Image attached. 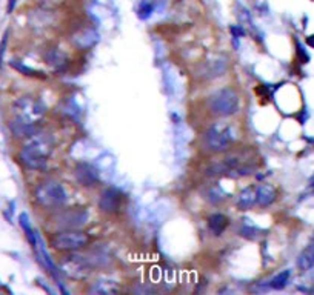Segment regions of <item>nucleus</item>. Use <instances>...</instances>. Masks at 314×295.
Wrapping results in <instances>:
<instances>
[{
    "label": "nucleus",
    "mask_w": 314,
    "mask_h": 295,
    "mask_svg": "<svg viewBox=\"0 0 314 295\" xmlns=\"http://www.w3.org/2000/svg\"><path fill=\"white\" fill-rule=\"evenodd\" d=\"M43 60L48 66H51L55 72H65L69 68V57L60 48H46L43 52Z\"/></svg>",
    "instance_id": "obj_11"
},
{
    "label": "nucleus",
    "mask_w": 314,
    "mask_h": 295,
    "mask_svg": "<svg viewBox=\"0 0 314 295\" xmlns=\"http://www.w3.org/2000/svg\"><path fill=\"white\" fill-rule=\"evenodd\" d=\"M307 43H308V46L314 48V35H310V37H308V39H307Z\"/></svg>",
    "instance_id": "obj_27"
},
{
    "label": "nucleus",
    "mask_w": 314,
    "mask_h": 295,
    "mask_svg": "<svg viewBox=\"0 0 314 295\" xmlns=\"http://www.w3.org/2000/svg\"><path fill=\"white\" fill-rule=\"evenodd\" d=\"M39 2V5L43 8V9H55V8H59L60 5L65 3V0H37Z\"/></svg>",
    "instance_id": "obj_22"
},
{
    "label": "nucleus",
    "mask_w": 314,
    "mask_h": 295,
    "mask_svg": "<svg viewBox=\"0 0 314 295\" xmlns=\"http://www.w3.org/2000/svg\"><path fill=\"white\" fill-rule=\"evenodd\" d=\"M228 65H227V59L224 57H214L210 59L207 62H203V65L199 69V74L203 79H216L219 76H222L227 71Z\"/></svg>",
    "instance_id": "obj_12"
},
{
    "label": "nucleus",
    "mask_w": 314,
    "mask_h": 295,
    "mask_svg": "<svg viewBox=\"0 0 314 295\" xmlns=\"http://www.w3.org/2000/svg\"><path fill=\"white\" fill-rule=\"evenodd\" d=\"M9 65H11L15 71H18L20 74H23V76L34 77V79H46V74H45V72L37 71V69H34V68H29V66H26V65L20 63V62H17V60L9 62Z\"/></svg>",
    "instance_id": "obj_18"
},
{
    "label": "nucleus",
    "mask_w": 314,
    "mask_h": 295,
    "mask_svg": "<svg viewBox=\"0 0 314 295\" xmlns=\"http://www.w3.org/2000/svg\"><path fill=\"white\" fill-rule=\"evenodd\" d=\"M298 266L301 271H308L314 266V243L301 252L298 258Z\"/></svg>",
    "instance_id": "obj_17"
},
{
    "label": "nucleus",
    "mask_w": 314,
    "mask_h": 295,
    "mask_svg": "<svg viewBox=\"0 0 314 295\" xmlns=\"http://www.w3.org/2000/svg\"><path fill=\"white\" fill-rule=\"evenodd\" d=\"M55 214V223L63 229H77L86 223L88 211L85 208H69V209H57Z\"/></svg>",
    "instance_id": "obj_8"
},
{
    "label": "nucleus",
    "mask_w": 314,
    "mask_h": 295,
    "mask_svg": "<svg viewBox=\"0 0 314 295\" xmlns=\"http://www.w3.org/2000/svg\"><path fill=\"white\" fill-rule=\"evenodd\" d=\"M256 205V186H247L240 191L237 197V209L239 211H248Z\"/></svg>",
    "instance_id": "obj_16"
},
{
    "label": "nucleus",
    "mask_w": 314,
    "mask_h": 295,
    "mask_svg": "<svg viewBox=\"0 0 314 295\" xmlns=\"http://www.w3.org/2000/svg\"><path fill=\"white\" fill-rule=\"evenodd\" d=\"M259 232H262L259 228L256 226H244L242 229L239 231V234L242 237H247V238H256L259 235Z\"/></svg>",
    "instance_id": "obj_23"
},
{
    "label": "nucleus",
    "mask_w": 314,
    "mask_h": 295,
    "mask_svg": "<svg viewBox=\"0 0 314 295\" xmlns=\"http://www.w3.org/2000/svg\"><path fill=\"white\" fill-rule=\"evenodd\" d=\"M92 292H99V294H113L117 292V286L116 282L113 280H99L92 285Z\"/></svg>",
    "instance_id": "obj_19"
},
{
    "label": "nucleus",
    "mask_w": 314,
    "mask_h": 295,
    "mask_svg": "<svg viewBox=\"0 0 314 295\" xmlns=\"http://www.w3.org/2000/svg\"><path fill=\"white\" fill-rule=\"evenodd\" d=\"M230 31H231V34H233L234 39H240V37H244V35L247 34V31H245L244 26H237V25H233V26L230 28Z\"/></svg>",
    "instance_id": "obj_24"
},
{
    "label": "nucleus",
    "mask_w": 314,
    "mask_h": 295,
    "mask_svg": "<svg viewBox=\"0 0 314 295\" xmlns=\"http://www.w3.org/2000/svg\"><path fill=\"white\" fill-rule=\"evenodd\" d=\"M34 200L43 209H59L68 201V194L63 184L54 178H45L34 188Z\"/></svg>",
    "instance_id": "obj_3"
},
{
    "label": "nucleus",
    "mask_w": 314,
    "mask_h": 295,
    "mask_svg": "<svg viewBox=\"0 0 314 295\" xmlns=\"http://www.w3.org/2000/svg\"><path fill=\"white\" fill-rule=\"evenodd\" d=\"M210 111L217 117H231L239 113L240 99L233 88L217 89L208 100Z\"/></svg>",
    "instance_id": "obj_5"
},
{
    "label": "nucleus",
    "mask_w": 314,
    "mask_h": 295,
    "mask_svg": "<svg viewBox=\"0 0 314 295\" xmlns=\"http://www.w3.org/2000/svg\"><path fill=\"white\" fill-rule=\"evenodd\" d=\"M313 238H314V237H313Z\"/></svg>",
    "instance_id": "obj_28"
},
{
    "label": "nucleus",
    "mask_w": 314,
    "mask_h": 295,
    "mask_svg": "<svg viewBox=\"0 0 314 295\" xmlns=\"http://www.w3.org/2000/svg\"><path fill=\"white\" fill-rule=\"evenodd\" d=\"M74 175L83 188H94L100 183L99 171L89 163H77L74 168Z\"/></svg>",
    "instance_id": "obj_10"
},
{
    "label": "nucleus",
    "mask_w": 314,
    "mask_h": 295,
    "mask_svg": "<svg viewBox=\"0 0 314 295\" xmlns=\"http://www.w3.org/2000/svg\"><path fill=\"white\" fill-rule=\"evenodd\" d=\"M296 46H298V55H299V59H301V62H302V63H307V62L310 60V57H308V54L305 52V49L302 48V45H301L299 42H296Z\"/></svg>",
    "instance_id": "obj_25"
},
{
    "label": "nucleus",
    "mask_w": 314,
    "mask_h": 295,
    "mask_svg": "<svg viewBox=\"0 0 314 295\" xmlns=\"http://www.w3.org/2000/svg\"><path fill=\"white\" fill-rule=\"evenodd\" d=\"M91 243L89 234L79 231V229H65L57 234H54L49 240L52 249L59 252H76L80 251Z\"/></svg>",
    "instance_id": "obj_6"
},
{
    "label": "nucleus",
    "mask_w": 314,
    "mask_h": 295,
    "mask_svg": "<svg viewBox=\"0 0 314 295\" xmlns=\"http://www.w3.org/2000/svg\"><path fill=\"white\" fill-rule=\"evenodd\" d=\"M225 198H227V194L222 191L220 186H214V188H211L208 191V200L211 203H214V205H217V203H222Z\"/></svg>",
    "instance_id": "obj_21"
},
{
    "label": "nucleus",
    "mask_w": 314,
    "mask_h": 295,
    "mask_svg": "<svg viewBox=\"0 0 314 295\" xmlns=\"http://www.w3.org/2000/svg\"><path fill=\"white\" fill-rule=\"evenodd\" d=\"M97 32L92 29H80L77 32H74L72 37H69V42L76 46L77 49H88L91 46H94L97 42Z\"/></svg>",
    "instance_id": "obj_14"
},
{
    "label": "nucleus",
    "mask_w": 314,
    "mask_h": 295,
    "mask_svg": "<svg viewBox=\"0 0 314 295\" xmlns=\"http://www.w3.org/2000/svg\"><path fill=\"white\" fill-rule=\"evenodd\" d=\"M123 201H125V195L116 189V188H106L99 198V209L106 214V215H113L117 214L122 206H123Z\"/></svg>",
    "instance_id": "obj_9"
},
{
    "label": "nucleus",
    "mask_w": 314,
    "mask_h": 295,
    "mask_svg": "<svg viewBox=\"0 0 314 295\" xmlns=\"http://www.w3.org/2000/svg\"><path fill=\"white\" fill-rule=\"evenodd\" d=\"M15 2H17V0H8V8H6L8 14L12 12V9H14V6H15Z\"/></svg>",
    "instance_id": "obj_26"
},
{
    "label": "nucleus",
    "mask_w": 314,
    "mask_h": 295,
    "mask_svg": "<svg viewBox=\"0 0 314 295\" xmlns=\"http://www.w3.org/2000/svg\"><path fill=\"white\" fill-rule=\"evenodd\" d=\"M46 105L34 96L18 97L11 106V120L8 123L15 137L28 139L40 131V123L46 116Z\"/></svg>",
    "instance_id": "obj_1"
},
{
    "label": "nucleus",
    "mask_w": 314,
    "mask_h": 295,
    "mask_svg": "<svg viewBox=\"0 0 314 295\" xmlns=\"http://www.w3.org/2000/svg\"><path fill=\"white\" fill-rule=\"evenodd\" d=\"M234 140H236V136H234L233 126L224 125V123L213 125L211 128L207 129L205 136H203V145H205V148L210 152H214V154L228 152Z\"/></svg>",
    "instance_id": "obj_4"
},
{
    "label": "nucleus",
    "mask_w": 314,
    "mask_h": 295,
    "mask_svg": "<svg viewBox=\"0 0 314 295\" xmlns=\"http://www.w3.org/2000/svg\"><path fill=\"white\" fill-rule=\"evenodd\" d=\"M207 225H208V229H210L214 235H222V234H224V232L227 231V228H228V225H230V220H228V217L224 215V214L214 212V214L208 215V218H207Z\"/></svg>",
    "instance_id": "obj_15"
},
{
    "label": "nucleus",
    "mask_w": 314,
    "mask_h": 295,
    "mask_svg": "<svg viewBox=\"0 0 314 295\" xmlns=\"http://www.w3.org/2000/svg\"><path fill=\"white\" fill-rule=\"evenodd\" d=\"M54 151V139L51 134L37 131L28 137V142L18 152V161L29 171H45Z\"/></svg>",
    "instance_id": "obj_2"
},
{
    "label": "nucleus",
    "mask_w": 314,
    "mask_h": 295,
    "mask_svg": "<svg viewBox=\"0 0 314 295\" xmlns=\"http://www.w3.org/2000/svg\"><path fill=\"white\" fill-rule=\"evenodd\" d=\"M277 200V189L270 183H264L256 186V205L261 208L271 206Z\"/></svg>",
    "instance_id": "obj_13"
},
{
    "label": "nucleus",
    "mask_w": 314,
    "mask_h": 295,
    "mask_svg": "<svg viewBox=\"0 0 314 295\" xmlns=\"http://www.w3.org/2000/svg\"><path fill=\"white\" fill-rule=\"evenodd\" d=\"M60 268H62V271L66 277H69V279H72V280H77V282L85 280L91 272L89 260L85 257H82V255H77V254L65 257L62 260Z\"/></svg>",
    "instance_id": "obj_7"
},
{
    "label": "nucleus",
    "mask_w": 314,
    "mask_h": 295,
    "mask_svg": "<svg viewBox=\"0 0 314 295\" xmlns=\"http://www.w3.org/2000/svg\"><path fill=\"white\" fill-rule=\"evenodd\" d=\"M290 275H291L290 271H284L281 274H277L274 279L270 282V288H273V289H284L287 286L288 280H290Z\"/></svg>",
    "instance_id": "obj_20"
}]
</instances>
